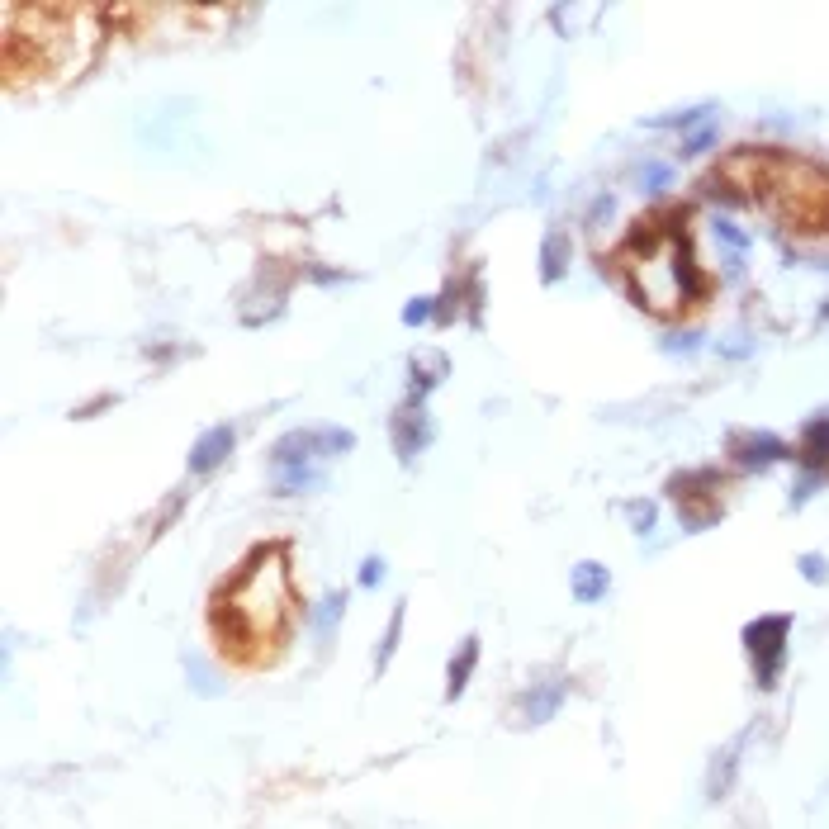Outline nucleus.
Listing matches in <instances>:
<instances>
[{
	"mask_svg": "<svg viewBox=\"0 0 829 829\" xmlns=\"http://www.w3.org/2000/svg\"><path fill=\"white\" fill-rule=\"evenodd\" d=\"M569 588H574V602H602L607 588H612V574H607V564H597V559H583L574 564V578H569Z\"/></svg>",
	"mask_w": 829,
	"mask_h": 829,
	"instance_id": "nucleus-7",
	"label": "nucleus"
},
{
	"mask_svg": "<svg viewBox=\"0 0 829 829\" xmlns=\"http://www.w3.org/2000/svg\"><path fill=\"white\" fill-rule=\"evenodd\" d=\"M716 237H721V247L730 252V261H739V256L749 252V233H739L730 218H716Z\"/></svg>",
	"mask_w": 829,
	"mask_h": 829,
	"instance_id": "nucleus-18",
	"label": "nucleus"
},
{
	"mask_svg": "<svg viewBox=\"0 0 829 829\" xmlns=\"http://www.w3.org/2000/svg\"><path fill=\"white\" fill-rule=\"evenodd\" d=\"M711 143H716V114L706 109L702 119H697V124L683 133V152H687V157H697V152H706Z\"/></svg>",
	"mask_w": 829,
	"mask_h": 829,
	"instance_id": "nucleus-15",
	"label": "nucleus"
},
{
	"mask_svg": "<svg viewBox=\"0 0 829 829\" xmlns=\"http://www.w3.org/2000/svg\"><path fill=\"white\" fill-rule=\"evenodd\" d=\"M640 181H645L649 190H668V185H673V166H664V162H645V166H640Z\"/></svg>",
	"mask_w": 829,
	"mask_h": 829,
	"instance_id": "nucleus-19",
	"label": "nucleus"
},
{
	"mask_svg": "<svg viewBox=\"0 0 829 829\" xmlns=\"http://www.w3.org/2000/svg\"><path fill=\"white\" fill-rule=\"evenodd\" d=\"M474 664H479V635H465V645L455 649V659H451V668H446V697H460L465 692V683H469V673H474Z\"/></svg>",
	"mask_w": 829,
	"mask_h": 829,
	"instance_id": "nucleus-9",
	"label": "nucleus"
},
{
	"mask_svg": "<svg viewBox=\"0 0 829 829\" xmlns=\"http://www.w3.org/2000/svg\"><path fill=\"white\" fill-rule=\"evenodd\" d=\"M446 370H451V361H446V356H436V351L417 356V361H413V403H422V398L432 394Z\"/></svg>",
	"mask_w": 829,
	"mask_h": 829,
	"instance_id": "nucleus-10",
	"label": "nucleus"
},
{
	"mask_svg": "<svg viewBox=\"0 0 829 829\" xmlns=\"http://www.w3.org/2000/svg\"><path fill=\"white\" fill-rule=\"evenodd\" d=\"M427 441H432V417L422 413V403L398 408V417H394V451H398V460H417V455L427 451Z\"/></svg>",
	"mask_w": 829,
	"mask_h": 829,
	"instance_id": "nucleus-3",
	"label": "nucleus"
},
{
	"mask_svg": "<svg viewBox=\"0 0 829 829\" xmlns=\"http://www.w3.org/2000/svg\"><path fill=\"white\" fill-rule=\"evenodd\" d=\"M228 455H233V427L218 422V427H209V432L190 446V474H209V469H218Z\"/></svg>",
	"mask_w": 829,
	"mask_h": 829,
	"instance_id": "nucleus-5",
	"label": "nucleus"
},
{
	"mask_svg": "<svg viewBox=\"0 0 829 829\" xmlns=\"http://www.w3.org/2000/svg\"><path fill=\"white\" fill-rule=\"evenodd\" d=\"M379 583H384V559L370 555L361 564V588H379Z\"/></svg>",
	"mask_w": 829,
	"mask_h": 829,
	"instance_id": "nucleus-23",
	"label": "nucleus"
},
{
	"mask_svg": "<svg viewBox=\"0 0 829 829\" xmlns=\"http://www.w3.org/2000/svg\"><path fill=\"white\" fill-rule=\"evenodd\" d=\"M801 460H806V469H820L829 460V417H815L811 427H806V436H801Z\"/></svg>",
	"mask_w": 829,
	"mask_h": 829,
	"instance_id": "nucleus-12",
	"label": "nucleus"
},
{
	"mask_svg": "<svg viewBox=\"0 0 829 829\" xmlns=\"http://www.w3.org/2000/svg\"><path fill=\"white\" fill-rule=\"evenodd\" d=\"M559 702H564V678H550V683L531 687V692L522 697V716L531 725H545L559 711Z\"/></svg>",
	"mask_w": 829,
	"mask_h": 829,
	"instance_id": "nucleus-8",
	"label": "nucleus"
},
{
	"mask_svg": "<svg viewBox=\"0 0 829 829\" xmlns=\"http://www.w3.org/2000/svg\"><path fill=\"white\" fill-rule=\"evenodd\" d=\"M801 574L811 578V583H825V578H829V564L820 555H801Z\"/></svg>",
	"mask_w": 829,
	"mask_h": 829,
	"instance_id": "nucleus-24",
	"label": "nucleus"
},
{
	"mask_svg": "<svg viewBox=\"0 0 829 829\" xmlns=\"http://www.w3.org/2000/svg\"><path fill=\"white\" fill-rule=\"evenodd\" d=\"M541 280L545 285H555V280H564V271H569V242L559 233H550L545 237V247H541Z\"/></svg>",
	"mask_w": 829,
	"mask_h": 829,
	"instance_id": "nucleus-14",
	"label": "nucleus"
},
{
	"mask_svg": "<svg viewBox=\"0 0 829 829\" xmlns=\"http://www.w3.org/2000/svg\"><path fill=\"white\" fill-rule=\"evenodd\" d=\"M436 313V299H408V308H403V323L408 327H422L427 318Z\"/></svg>",
	"mask_w": 829,
	"mask_h": 829,
	"instance_id": "nucleus-20",
	"label": "nucleus"
},
{
	"mask_svg": "<svg viewBox=\"0 0 829 829\" xmlns=\"http://www.w3.org/2000/svg\"><path fill=\"white\" fill-rule=\"evenodd\" d=\"M787 635H792V616H758L754 626H744V649L754 659L758 687L777 683V668H782V654H787Z\"/></svg>",
	"mask_w": 829,
	"mask_h": 829,
	"instance_id": "nucleus-2",
	"label": "nucleus"
},
{
	"mask_svg": "<svg viewBox=\"0 0 829 829\" xmlns=\"http://www.w3.org/2000/svg\"><path fill=\"white\" fill-rule=\"evenodd\" d=\"M664 351L668 356H692V351H697V332H668Z\"/></svg>",
	"mask_w": 829,
	"mask_h": 829,
	"instance_id": "nucleus-21",
	"label": "nucleus"
},
{
	"mask_svg": "<svg viewBox=\"0 0 829 829\" xmlns=\"http://www.w3.org/2000/svg\"><path fill=\"white\" fill-rule=\"evenodd\" d=\"M626 512H631V522H640V526H635V531H640V536H645V531H654V503H649V498H640V503H631V507H626Z\"/></svg>",
	"mask_w": 829,
	"mask_h": 829,
	"instance_id": "nucleus-22",
	"label": "nucleus"
},
{
	"mask_svg": "<svg viewBox=\"0 0 829 829\" xmlns=\"http://www.w3.org/2000/svg\"><path fill=\"white\" fill-rule=\"evenodd\" d=\"M342 612H346V593H327L323 602H318V612H313V635H318V645H327V640H332V631H337Z\"/></svg>",
	"mask_w": 829,
	"mask_h": 829,
	"instance_id": "nucleus-13",
	"label": "nucleus"
},
{
	"mask_svg": "<svg viewBox=\"0 0 829 829\" xmlns=\"http://www.w3.org/2000/svg\"><path fill=\"white\" fill-rule=\"evenodd\" d=\"M730 455L744 469H768L777 460H787V441H777L773 432H739L730 436Z\"/></svg>",
	"mask_w": 829,
	"mask_h": 829,
	"instance_id": "nucleus-4",
	"label": "nucleus"
},
{
	"mask_svg": "<svg viewBox=\"0 0 829 829\" xmlns=\"http://www.w3.org/2000/svg\"><path fill=\"white\" fill-rule=\"evenodd\" d=\"M398 631H403V607H394V616H389V626H384V640H379V654H375V673H384V668H389V659H394V649H398Z\"/></svg>",
	"mask_w": 829,
	"mask_h": 829,
	"instance_id": "nucleus-16",
	"label": "nucleus"
},
{
	"mask_svg": "<svg viewBox=\"0 0 829 829\" xmlns=\"http://www.w3.org/2000/svg\"><path fill=\"white\" fill-rule=\"evenodd\" d=\"M735 768H739V739H735V744H725L721 754H716V763H711V773H706V796H711V801L730 792Z\"/></svg>",
	"mask_w": 829,
	"mask_h": 829,
	"instance_id": "nucleus-11",
	"label": "nucleus"
},
{
	"mask_svg": "<svg viewBox=\"0 0 829 829\" xmlns=\"http://www.w3.org/2000/svg\"><path fill=\"white\" fill-rule=\"evenodd\" d=\"M318 451L323 455H346V451H356V436L346 432V427H318Z\"/></svg>",
	"mask_w": 829,
	"mask_h": 829,
	"instance_id": "nucleus-17",
	"label": "nucleus"
},
{
	"mask_svg": "<svg viewBox=\"0 0 829 829\" xmlns=\"http://www.w3.org/2000/svg\"><path fill=\"white\" fill-rule=\"evenodd\" d=\"M280 559H285V545L256 550V555H247V564L223 583V593H214V631L223 635V640L242 645V640H271V635L285 631L289 593H275V597L261 593L275 578Z\"/></svg>",
	"mask_w": 829,
	"mask_h": 829,
	"instance_id": "nucleus-1",
	"label": "nucleus"
},
{
	"mask_svg": "<svg viewBox=\"0 0 829 829\" xmlns=\"http://www.w3.org/2000/svg\"><path fill=\"white\" fill-rule=\"evenodd\" d=\"M271 484L275 493H308V488L323 484V474L308 460H271Z\"/></svg>",
	"mask_w": 829,
	"mask_h": 829,
	"instance_id": "nucleus-6",
	"label": "nucleus"
}]
</instances>
